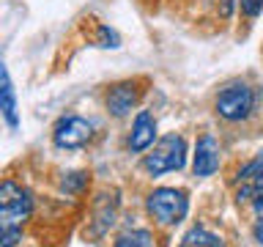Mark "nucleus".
Listing matches in <instances>:
<instances>
[{
	"label": "nucleus",
	"instance_id": "f257e3e1",
	"mask_svg": "<svg viewBox=\"0 0 263 247\" xmlns=\"http://www.w3.org/2000/svg\"><path fill=\"white\" fill-rule=\"evenodd\" d=\"M33 214V198L22 184L6 179L0 181V247H16L22 228Z\"/></svg>",
	"mask_w": 263,
	"mask_h": 247
},
{
	"label": "nucleus",
	"instance_id": "f03ea898",
	"mask_svg": "<svg viewBox=\"0 0 263 247\" xmlns=\"http://www.w3.org/2000/svg\"><path fill=\"white\" fill-rule=\"evenodd\" d=\"M186 165V140L181 135H167L154 146V151L145 156V170L151 176H162L170 170H181Z\"/></svg>",
	"mask_w": 263,
	"mask_h": 247
},
{
	"label": "nucleus",
	"instance_id": "7ed1b4c3",
	"mask_svg": "<svg viewBox=\"0 0 263 247\" xmlns=\"http://www.w3.org/2000/svg\"><path fill=\"white\" fill-rule=\"evenodd\" d=\"M148 211L154 214V220H159L162 225H178L189 211V201L184 189H173V187H162L154 189L148 195Z\"/></svg>",
	"mask_w": 263,
	"mask_h": 247
},
{
	"label": "nucleus",
	"instance_id": "20e7f679",
	"mask_svg": "<svg viewBox=\"0 0 263 247\" xmlns=\"http://www.w3.org/2000/svg\"><path fill=\"white\" fill-rule=\"evenodd\" d=\"M255 107V94L247 82L236 80L217 94V113L225 121H244Z\"/></svg>",
	"mask_w": 263,
	"mask_h": 247
},
{
	"label": "nucleus",
	"instance_id": "39448f33",
	"mask_svg": "<svg viewBox=\"0 0 263 247\" xmlns=\"http://www.w3.org/2000/svg\"><path fill=\"white\" fill-rule=\"evenodd\" d=\"M90 137H93V127H90V121L80 118V115H63L52 129L55 146L58 148H69V151L82 148Z\"/></svg>",
	"mask_w": 263,
	"mask_h": 247
},
{
	"label": "nucleus",
	"instance_id": "423d86ee",
	"mask_svg": "<svg viewBox=\"0 0 263 247\" xmlns=\"http://www.w3.org/2000/svg\"><path fill=\"white\" fill-rule=\"evenodd\" d=\"M140 99V88L137 82H118V85H112L110 91H107V110H110L115 118H123L126 113H132V107L137 104Z\"/></svg>",
	"mask_w": 263,
	"mask_h": 247
},
{
	"label": "nucleus",
	"instance_id": "0eeeda50",
	"mask_svg": "<svg viewBox=\"0 0 263 247\" xmlns=\"http://www.w3.org/2000/svg\"><path fill=\"white\" fill-rule=\"evenodd\" d=\"M217 168H219V146L211 135H203L200 140H197V148H195L192 170H195V176L205 179V176H214Z\"/></svg>",
	"mask_w": 263,
	"mask_h": 247
},
{
	"label": "nucleus",
	"instance_id": "6e6552de",
	"mask_svg": "<svg viewBox=\"0 0 263 247\" xmlns=\"http://www.w3.org/2000/svg\"><path fill=\"white\" fill-rule=\"evenodd\" d=\"M0 113H3V118L11 129L20 127V102H16V91L6 63H0Z\"/></svg>",
	"mask_w": 263,
	"mask_h": 247
},
{
	"label": "nucleus",
	"instance_id": "1a4fd4ad",
	"mask_svg": "<svg viewBox=\"0 0 263 247\" xmlns=\"http://www.w3.org/2000/svg\"><path fill=\"white\" fill-rule=\"evenodd\" d=\"M154 137H156V121L151 118V113L140 110L135 123H132L129 148H132V151H145L148 146H154Z\"/></svg>",
	"mask_w": 263,
	"mask_h": 247
},
{
	"label": "nucleus",
	"instance_id": "9d476101",
	"mask_svg": "<svg viewBox=\"0 0 263 247\" xmlns=\"http://www.w3.org/2000/svg\"><path fill=\"white\" fill-rule=\"evenodd\" d=\"M238 203L241 201H255V209H263V170L260 173H255V176L250 179H244V181H238Z\"/></svg>",
	"mask_w": 263,
	"mask_h": 247
},
{
	"label": "nucleus",
	"instance_id": "9b49d317",
	"mask_svg": "<svg viewBox=\"0 0 263 247\" xmlns=\"http://www.w3.org/2000/svg\"><path fill=\"white\" fill-rule=\"evenodd\" d=\"M93 220H96L93 236H102L104 231L115 222V201H107V195L99 198V201H96V209H93Z\"/></svg>",
	"mask_w": 263,
	"mask_h": 247
},
{
	"label": "nucleus",
	"instance_id": "f8f14e48",
	"mask_svg": "<svg viewBox=\"0 0 263 247\" xmlns=\"http://www.w3.org/2000/svg\"><path fill=\"white\" fill-rule=\"evenodd\" d=\"M115 247H154V236L148 234L145 228H135V231H126V234L118 236Z\"/></svg>",
	"mask_w": 263,
	"mask_h": 247
},
{
	"label": "nucleus",
	"instance_id": "ddd939ff",
	"mask_svg": "<svg viewBox=\"0 0 263 247\" xmlns=\"http://www.w3.org/2000/svg\"><path fill=\"white\" fill-rule=\"evenodd\" d=\"M184 242H186L189 247H225L217 234H209L205 228H192V231L184 236Z\"/></svg>",
	"mask_w": 263,
	"mask_h": 247
},
{
	"label": "nucleus",
	"instance_id": "4468645a",
	"mask_svg": "<svg viewBox=\"0 0 263 247\" xmlns=\"http://www.w3.org/2000/svg\"><path fill=\"white\" fill-rule=\"evenodd\" d=\"M85 184H88V173H82V170L69 173V176H66V179L61 181V187L66 189V192H71V195H77Z\"/></svg>",
	"mask_w": 263,
	"mask_h": 247
},
{
	"label": "nucleus",
	"instance_id": "2eb2a0df",
	"mask_svg": "<svg viewBox=\"0 0 263 247\" xmlns=\"http://www.w3.org/2000/svg\"><path fill=\"white\" fill-rule=\"evenodd\" d=\"M96 44L99 47H121V36L115 33L112 28H107V25H99V36H96Z\"/></svg>",
	"mask_w": 263,
	"mask_h": 247
},
{
	"label": "nucleus",
	"instance_id": "dca6fc26",
	"mask_svg": "<svg viewBox=\"0 0 263 247\" xmlns=\"http://www.w3.org/2000/svg\"><path fill=\"white\" fill-rule=\"evenodd\" d=\"M263 170V154H258L252 162H247L241 170H238V181H244V179H250V176H255V173H260Z\"/></svg>",
	"mask_w": 263,
	"mask_h": 247
},
{
	"label": "nucleus",
	"instance_id": "f3484780",
	"mask_svg": "<svg viewBox=\"0 0 263 247\" xmlns=\"http://www.w3.org/2000/svg\"><path fill=\"white\" fill-rule=\"evenodd\" d=\"M241 11L250 16V20H255V16L263 11V0H241Z\"/></svg>",
	"mask_w": 263,
	"mask_h": 247
},
{
	"label": "nucleus",
	"instance_id": "a211bd4d",
	"mask_svg": "<svg viewBox=\"0 0 263 247\" xmlns=\"http://www.w3.org/2000/svg\"><path fill=\"white\" fill-rule=\"evenodd\" d=\"M255 239H258V244L263 247V217L255 222Z\"/></svg>",
	"mask_w": 263,
	"mask_h": 247
},
{
	"label": "nucleus",
	"instance_id": "6ab92c4d",
	"mask_svg": "<svg viewBox=\"0 0 263 247\" xmlns=\"http://www.w3.org/2000/svg\"><path fill=\"white\" fill-rule=\"evenodd\" d=\"M181 247H189V244H186V242H184V244H181Z\"/></svg>",
	"mask_w": 263,
	"mask_h": 247
}]
</instances>
